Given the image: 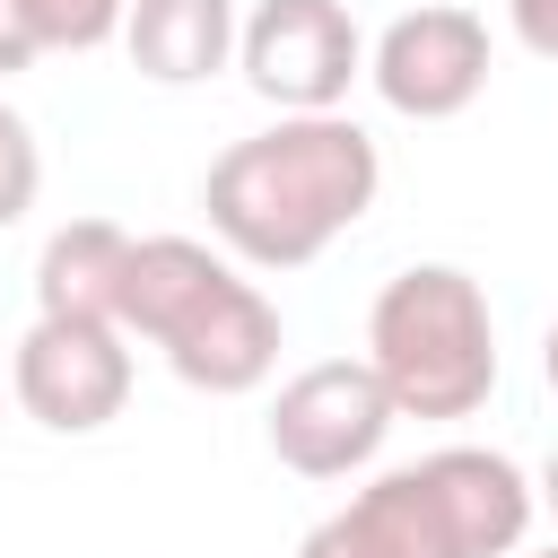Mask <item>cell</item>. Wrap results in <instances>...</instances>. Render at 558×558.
<instances>
[{
  "mask_svg": "<svg viewBox=\"0 0 558 558\" xmlns=\"http://www.w3.org/2000/svg\"><path fill=\"white\" fill-rule=\"evenodd\" d=\"M35 26H26V9L17 0H0V78H17V70H35Z\"/></svg>",
  "mask_w": 558,
  "mask_h": 558,
  "instance_id": "5bb4252c",
  "label": "cell"
},
{
  "mask_svg": "<svg viewBox=\"0 0 558 558\" xmlns=\"http://www.w3.org/2000/svg\"><path fill=\"white\" fill-rule=\"evenodd\" d=\"M392 418L401 410H392V392H384V375L366 357H323V366H305V375L279 384V401H270V453L296 480H349V471H366L384 453Z\"/></svg>",
  "mask_w": 558,
  "mask_h": 558,
  "instance_id": "8992f818",
  "label": "cell"
},
{
  "mask_svg": "<svg viewBox=\"0 0 558 558\" xmlns=\"http://www.w3.org/2000/svg\"><path fill=\"white\" fill-rule=\"evenodd\" d=\"M366 78L392 113L410 122H453L480 87H488V17L480 9H453V0H427V9H401L375 52H366Z\"/></svg>",
  "mask_w": 558,
  "mask_h": 558,
  "instance_id": "ba28073f",
  "label": "cell"
},
{
  "mask_svg": "<svg viewBox=\"0 0 558 558\" xmlns=\"http://www.w3.org/2000/svg\"><path fill=\"white\" fill-rule=\"evenodd\" d=\"M122 262L131 235L113 218H70L44 235L35 253V314H70V323H113L122 305Z\"/></svg>",
  "mask_w": 558,
  "mask_h": 558,
  "instance_id": "30bf717a",
  "label": "cell"
},
{
  "mask_svg": "<svg viewBox=\"0 0 558 558\" xmlns=\"http://www.w3.org/2000/svg\"><path fill=\"white\" fill-rule=\"evenodd\" d=\"M17 9H26V26H35L44 52H96V44L122 35L131 0H17Z\"/></svg>",
  "mask_w": 558,
  "mask_h": 558,
  "instance_id": "8fae6325",
  "label": "cell"
},
{
  "mask_svg": "<svg viewBox=\"0 0 558 558\" xmlns=\"http://www.w3.org/2000/svg\"><path fill=\"white\" fill-rule=\"evenodd\" d=\"M541 558H558V541H549V549H541Z\"/></svg>",
  "mask_w": 558,
  "mask_h": 558,
  "instance_id": "e0dca14e",
  "label": "cell"
},
{
  "mask_svg": "<svg viewBox=\"0 0 558 558\" xmlns=\"http://www.w3.org/2000/svg\"><path fill=\"white\" fill-rule=\"evenodd\" d=\"M113 323L148 340L192 392H253L279 366V305L192 235H131Z\"/></svg>",
  "mask_w": 558,
  "mask_h": 558,
  "instance_id": "3957f363",
  "label": "cell"
},
{
  "mask_svg": "<svg viewBox=\"0 0 558 558\" xmlns=\"http://www.w3.org/2000/svg\"><path fill=\"white\" fill-rule=\"evenodd\" d=\"M35 192H44V148L26 131V113L0 105V227H17L35 209Z\"/></svg>",
  "mask_w": 558,
  "mask_h": 558,
  "instance_id": "7c38bea8",
  "label": "cell"
},
{
  "mask_svg": "<svg viewBox=\"0 0 558 558\" xmlns=\"http://www.w3.org/2000/svg\"><path fill=\"white\" fill-rule=\"evenodd\" d=\"M9 392L35 427L52 436H96L105 418H122L131 401V331L122 323H70V314H35L17 357H9Z\"/></svg>",
  "mask_w": 558,
  "mask_h": 558,
  "instance_id": "5b68a950",
  "label": "cell"
},
{
  "mask_svg": "<svg viewBox=\"0 0 558 558\" xmlns=\"http://www.w3.org/2000/svg\"><path fill=\"white\" fill-rule=\"evenodd\" d=\"M532 497H541V506L558 514V445H549V462H541V488H532Z\"/></svg>",
  "mask_w": 558,
  "mask_h": 558,
  "instance_id": "9a60e30c",
  "label": "cell"
},
{
  "mask_svg": "<svg viewBox=\"0 0 558 558\" xmlns=\"http://www.w3.org/2000/svg\"><path fill=\"white\" fill-rule=\"evenodd\" d=\"M532 532V480L488 445H445L410 471L366 480L323 514L296 558H506Z\"/></svg>",
  "mask_w": 558,
  "mask_h": 558,
  "instance_id": "7a4b0ae2",
  "label": "cell"
},
{
  "mask_svg": "<svg viewBox=\"0 0 558 558\" xmlns=\"http://www.w3.org/2000/svg\"><path fill=\"white\" fill-rule=\"evenodd\" d=\"M235 0H131L122 9V44L131 70L157 87H201L235 61Z\"/></svg>",
  "mask_w": 558,
  "mask_h": 558,
  "instance_id": "9c48e42d",
  "label": "cell"
},
{
  "mask_svg": "<svg viewBox=\"0 0 558 558\" xmlns=\"http://www.w3.org/2000/svg\"><path fill=\"white\" fill-rule=\"evenodd\" d=\"M506 26H514V44H523V52L558 61V0H506Z\"/></svg>",
  "mask_w": 558,
  "mask_h": 558,
  "instance_id": "4fadbf2b",
  "label": "cell"
},
{
  "mask_svg": "<svg viewBox=\"0 0 558 558\" xmlns=\"http://www.w3.org/2000/svg\"><path fill=\"white\" fill-rule=\"evenodd\" d=\"M366 366L401 418H471L497 392V314L488 288L453 262H410L366 305Z\"/></svg>",
  "mask_w": 558,
  "mask_h": 558,
  "instance_id": "277c9868",
  "label": "cell"
},
{
  "mask_svg": "<svg viewBox=\"0 0 558 558\" xmlns=\"http://www.w3.org/2000/svg\"><path fill=\"white\" fill-rule=\"evenodd\" d=\"M384 192V148L349 122V113H279L270 131L235 140L209 183V235L253 262V270H305L314 253H331V235H349Z\"/></svg>",
  "mask_w": 558,
  "mask_h": 558,
  "instance_id": "6da1fadb",
  "label": "cell"
},
{
  "mask_svg": "<svg viewBox=\"0 0 558 558\" xmlns=\"http://www.w3.org/2000/svg\"><path fill=\"white\" fill-rule=\"evenodd\" d=\"M541 375H549V392H558V323H549V340H541Z\"/></svg>",
  "mask_w": 558,
  "mask_h": 558,
  "instance_id": "2e32d148",
  "label": "cell"
},
{
  "mask_svg": "<svg viewBox=\"0 0 558 558\" xmlns=\"http://www.w3.org/2000/svg\"><path fill=\"white\" fill-rule=\"evenodd\" d=\"M235 61L244 87L270 96L279 113H340L349 78L366 70V35L349 0H262L235 26Z\"/></svg>",
  "mask_w": 558,
  "mask_h": 558,
  "instance_id": "52a82bcc",
  "label": "cell"
}]
</instances>
